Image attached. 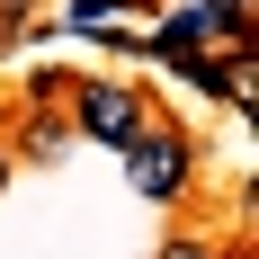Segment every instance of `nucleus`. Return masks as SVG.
<instances>
[{
	"label": "nucleus",
	"instance_id": "0eeeda50",
	"mask_svg": "<svg viewBox=\"0 0 259 259\" xmlns=\"http://www.w3.org/2000/svg\"><path fill=\"white\" fill-rule=\"evenodd\" d=\"M224 259H250V250H224Z\"/></svg>",
	"mask_w": 259,
	"mask_h": 259
},
{
	"label": "nucleus",
	"instance_id": "f257e3e1",
	"mask_svg": "<svg viewBox=\"0 0 259 259\" xmlns=\"http://www.w3.org/2000/svg\"><path fill=\"white\" fill-rule=\"evenodd\" d=\"M188 179H197V134H179V125L152 116V125L125 143V188L143 197V206H179Z\"/></svg>",
	"mask_w": 259,
	"mask_h": 259
},
{
	"label": "nucleus",
	"instance_id": "20e7f679",
	"mask_svg": "<svg viewBox=\"0 0 259 259\" xmlns=\"http://www.w3.org/2000/svg\"><path fill=\"white\" fill-rule=\"evenodd\" d=\"M143 9L152 0H63V27H80V36H134Z\"/></svg>",
	"mask_w": 259,
	"mask_h": 259
},
{
	"label": "nucleus",
	"instance_id": "423d86ee",
	"mask_svg": "<svg viewBox=\"0 0 259 259\" xmlns=\"http://www.w3.org/2000/svg\"><path fill=\"white\" fill-rule=\"evenodd\" d=\"M0 188H9V143H0Z\"/></svg>",
	"mask_w": 259,
	"mask_h": 259
},
{
	"label": "nucleus",
	"instance_id": "f03ea898",
	"mask_svg": "<svg viewBox=\"0 0 259 259\" xmlns=\"http://www.w3.org/2000/svg\"><path fill=\"white\" fill-rule=\"evenodd\" d=\"M143 125H152V107H143V90H134V80H72V134H80V143L125 152Z\"/></svg>",
	"mask_w": 259,
	"mask_h": 259
},
{
	"label": "nucleus",
	"instance_id": "7ed1b4c3",
	"mask_svg": "<svg viewBox=\"0 0 259 259\" xmlns=\"http://www.w3.org/2000/svg\"><path fill=\"white\" fill-rule=\"evenodd\" d=\"M143 54H152V63H197V54H214V18H206V0H179L152 36H143Z\"/></svg>",
	"mask_w": 259,
	"mask_h": 259
},
{
	"label": "nucleus",
	"instance_id": "39448f33",
	"mask_svg": "<svg viewBox=\"0 0 259 259\" xmlns=\"http://www.w3.org/2000/svg\"><path fill=\"white\" fill-rule=\"evenodd\" d=\"M161 259H224V250H214V241H170Z\"/></svg>",
	"mask_w": 259,
	"mask_h": 259
}]
</instances>
